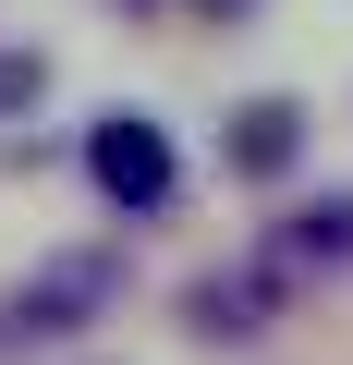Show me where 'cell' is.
Masks as SVG:
<instances>
[{
	"instance_id": "obj_1",
	"label": "cell",
	"mask_w": 353,
	"mask_h": 365,
	"mask_svg": "<svg viewBox=\"0 0 353 365\" xmlns=\"http://www.w3.org/2000/svg\"><path fill=\"white\" fill-rule=\"evenodd\" d=\"M86 182H98L122 220H158L170 182H183V158H170V134H158L146 110H98V122H86Z\"/></svg>"
},
{
	"instance_id": "obj_2",
	"label": "cell",
	"mask_w": 353,
	"mask_h": 365,
	"mask_svg": "<svg viewBox=\"0 0 353 365\" xmlns=\"http://www.w3.org/2000/svg\"><path fill=\"white\" fill-rule=\"evenodd\" d=\"M110 304V256H61L37 292H13V317H0V329H13V341H61V329H86Z\"/></svg>"
},
{
	"instance_id": "obj_3",
	"label": "cell",
	"mask_w": 353,
	"mask_h": 365,
	"mask_svg": "<svg viewBox=\"0 0 353 365\" xmlns=\"http://www.w3.org/2000/svg\"><path fill=\"white\" fill-rule=\"evenodd\" d=\"M220 158H232L244 182H280V170L305 158V110H292V98H244V110L220 122Z\"/></svg>"
},
{
	"instance_id": "obj_4",
	"label": "cell",
	"mask_w": 353,
	"mask_h": 365,
	"mask_svg": "<svg viewBox=\"0 0 353 365\" xmlns=\"http://www.w3.org/2000/svg\"><path fill=\"white\" fill-rule=\"evenodd\" d=\"M329 256H353V195H317L280 220V268H329Z\"/></svg>"
},
{
	"instance_id": "obj_5",
	"label": "cell",
	"mask_w": 353,
	"mask_h": 365,
	"mask_svg": "<svg viewBox=\"0 0 353 365\" xmlns=\"http://www.w3.org/2000/svg\"><path fill=\"white\" fill-rule=\"evenodd\" d=\"M183 329L195 341H256V280H195L183 292Z\"/></svg>"
},
{
	"instance_id": "obj_6",
	"label": "cell",
	"mask_w": 353,
	"mask_h": 365,
	"mask_svg": "<svg viewBox=\"0 0 353 365\" xmlns=\"http://www.w3.org/2000/svg\"><path fill=\"white\" fill-rule=\"evenodd\" d=\"M37 98H49V61L37 49H0V122H25Z\"/></svg>"
},
{
	"instance_id": "obj_7",
	"label": "cell",
	"mask_w": 353,
	"mask_h": 365,
	"mask_svg": "<svg viewBox=\"0 0 353 365\" xmlns=\"http://www.w3.org/2000/svg\"><path fill=\"white\" fill-rule=\"evenodd\" d=\"M195 13H220V25H232V13H256V0H195Z\"/></svg>"
}]
</instances>
